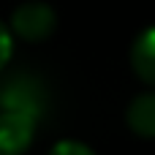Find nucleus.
I'll return each instance as SVG.
<instances>
[{"label": "nucleus", "mask_w": 155, "mask_h": 155, "mask_svg": "<svg viewBox=\"0 0 155 155\" xmlns=\"http://www.w3.org/2000/svg\"><path fill=\"white\" fill-rule=\"evenodd\" d=\"M44 106H46V90H44V82L38 76L16 71L0 82V109L25 112V114H33L38 120Z\"/></svg>", "instance_id": "1"}, {"label": "nucleus", "mask_w": 155, "mask_h": 155, "mask_svg": "<svg viewBox=\"0 0 155 155\" xmlns=\"http://www.w3.org/2000/svg\"><path fill=\"white\" fill-rule=\"evenodd\" d=\"M49 155H95L87 144H82V142H74V139H65V142H57Z\"/></svg>", "instance_id": "6"}, {"label": "nucleus", "mask_w": 155, "mask_h": 155, "mask_svg": "<svg viewBox=\"0 0 155 155\" xmlns=\"http://www.w3.org/2000/svg\"><path fill=\"white\" fill-rule=\"evenodd\" d=\"M131 68L144 84L155 87V27L142 30L134 38V44H131Z\"/></svg>", "instance_id": "4"}, {"label": "nucleus", "mask_w": 155, "mask_h": 155, "mask_svg": "<svg viewBox=\"0 0 155 155\" xmlns=\"http://www.w3.org/2000/svg\"><path fill=\"white\" fill-rule=\"evenodd\" d=\"M35 117L14 109H0V155H25L35 136Z\"/></svg>", "instance_id": "3"}, {"label": "nucleus", "mask_w": 155, "mask_h": 155, "mask_svg": "<svg viewBox=\"0 0 155 155\" xmlns=\"http://www.w3.org/2000/svg\"><path fill=\"white\" fill-rule=\"evenodd\" d=\"M8 27L14 33V38L27 41V44H38V41H46L54 33L57 14H54V8L49 3L30 0V3H22V5L14 8Z\"/></svg>", "instance_id": "2"}, {"label": "nucleus", "mask_w": 155, "mask_h": 155, "mask_svg": "<svg viewBox=\"0 0 155 155\" xmlns=\"http://www.w3.org/2000/svg\"><path fill=\"white\" fill-rule=\"evenodd\" d=\"M125 123L128 128L142 136V139H155V90L139 93L128 109H125Z\"/></svg>", "instance_id": "5"}, {"label": "nucleus", "mask_w": 155, "mask_h": 155, "mask_svg": "<svg viewBox=\"0 0 155 155\" xmlns=\"http://www.w3.org/2000/svg\"><path fill=\"white\" fill-rule=\"evenodd\" d=\"M11 52H14V33H11V27H8V25H3V22H0V71L8 65Z\"/></svg>", "instance_id": "7"}]
</instances>
